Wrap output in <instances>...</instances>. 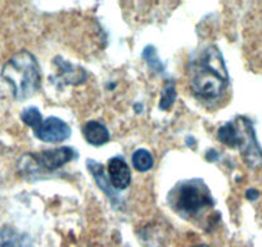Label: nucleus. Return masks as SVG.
<instances>
[{"label":"nucleus","mask_w":262,"mask_h":247,"mask_svg":"<svg viewBox=\"0 0 262 247\" xmlns=\"http://www.w3.org/2000/svg\"><path fill=\"white\" fill-rule=\"evenodd\" d=\"M189 84L195 97L207 102H212L224 94L229 84V75L225 60L217 48H206L202 55L191 62Z\"/></svg>","instance_id":"obj_1"},{"label":"nucleus","mask_w":262,"mask_h":247,"mask_svg":"<svg viewBox=\"0 0 262 247\" xmlns=\"http://www.w3.org/2000/svg\"><path fill=\"white\" fill-rule=\"evenodd\" d=\"M2 77L12 87L17 100H26L40 89L41 75L36 58L27 50L16 53L2 69Z\"/></svg>","instance_id":"obj_2"},{"label":"nucleus","mask_w":262,"mask_h":247,"mask_svg":"<svg viewBox=\"0 0 262 247\" xmlns=\"http://www.w3.org/2000/svg\"><path fill=\"white\" fill-rule=\"evenodd\" d=\"M168 203L181 218L193 220L213 208L212 195L201 179H189L180 181L171 190Z\"/></svg>","instance_id":"obj_3"},{"label":"nucleus","mask_w":262,"mask_h":247,"mask_svg":"<svg viewBox=\"0 0 262 247\" xmlns=\"http://www.w3.org/2000/svg\"><path fill=\"white\" fill-rule=\"evenodd\" d=\"M239 133L238 148L242 153V157L246 161L247 165L252 169L261 168L262 166V150L257 142L256 133L253 125L247 117H238L234 122Z\"/></svg>","instance_id":"obj_4"},{"label":"nucleus","mask_w":262,"mask_h":247,"mask_svg":"<svg viewBox=\"0 0 262 247\" xmlns=\"http://www.w3.org/2000/svg\"><path fill=\"white\" fill-rule=\"evenodd\" d=\"M26 157L30 162L34 163L35 168L53 171L74 160L76 153L70 147H59L55 150L42 151L40 153H27Z\"/></svg>","instance_id":"obj_5"},{"label":"nucleus","mask_w":262,"mask_h":247,"mask_svg":"<svg viewBox=\"0 0 262 247\" xmlns=\"http://www.w3.org/2000/svg\"><path fill=\"white\" fill-rule=\"evenodd\" d=\"M35 135L42 142L62 143L71 137V128L60 118L49 117L42 121Z\"/></svg>","instance_id":"obj_6"},{"label":"nucleus","mask_w":262,"mask_h":247,"mask_svg":"<svg viewBox=\"0 0 262 247\" xmlns=\"http://www.w3.org/2000/svg\"><path fill=\"white\" fill-rule=\"evenodd\" d=\"M108 178L115 190H126L131 183V171L126 161L120 156L108 161Z\"/></svg>","instance_id":"obj_7"},{"label":"nucleus","mask_w":262,"mask_h":247,"mask_svg":"<svg viewBox=\"0 0 262 247\" xmlns=\"http://www.w3.org/2000/svg\"><path fill=\"white\" fill-rule=\"evenodd\" d=\"M55 66L58 67V77L67 85H79L82 84L88 79L86 71L84 69L75 65L70 64L67 60L63 59L62 57H55L54 59Z\"/></svg>","instance_id":"obj_8"},{"label":"nucleus","mask_w":262,"mask_h":247,"mask_svg":"<svg viewBox=\"0 0 262 247\" xmlns=\"http://www.w3.org/2000/svg\"><path fill=\"white\" fill-rule=\"evenodd\" d=\"M86 166L88 170L90 171V174H92L93 178H94V180L97 181L98 187L108 196L110 200H112V202H116V201H117V193L115 192V188L112 187L110 178L105 175L104 168H103L102 163L97 162V161L94 160H88Z\"/></svg>","instance_id":"obj_9"},{"label":"nucleus","mask_w":262,"mask_h":247,"mask_svg":"<svg viewBox=\"0 0 262 247\" xmlns=\"http://www.w3.org/2000/svg\"><path fill=\"white\" fill-rule=\"evenodd\" d=\"M82 134H84L86 142L89 145L95 146V147L105 145L111 139L110 132H108L107 128L103 123L98 122V121H89V122L85 123Z\"/></svg>","instance_id":"obj_10"},{"label":"nucleus","mask_w":262,"mask_h":247,"mask_svg":"<svg viewBox=\"0 0 262 247\" xmlns=\"http://www.w3.org/2000/svg\"><path fill=\"white\" fill-rule=\"evenodd\" d=\"M0 247H32V239L29 234L4 227L0 229Z\"/></svg>","instance_id":"obj_11"},{"label":"nucleus","mask_w":262,"mask_h":247,"mask_svg":"<svg viewBox=\"0 0 262 247\" xmlns=\"http://www.w3.org/2000/svg\"><path fill=\"white\" fill-rule=\"evenodd\" d=\"M217 139L230 148H238L239 133L234 122H226L219 129Z\"/></svg>","instance_id":"obj_12"},{"label":"nucleus","mask_w":262,"mask_h":247,"mask_svg":"<svg viewBox=\"0 0 262 247\" xmlns=\"http://www.w3.org/2000/svg\"><path fill=\"white\" fill-rule=\"evenodd\" d=\"M131 162H133V166L138 171H140V173L149 171L153 168V165H155V160H153L149 151L143 150V148L135 151L133 158H131Z\"/></svg>","instance_id":"obj_13"},{"label":"nucleus","mask_w":262,"mask_h":247,"mask_svg":"<svg viewBox=\"0 0 262 247\" xmlns=\"http://www.w3.org/2000/svg\"><path fill=\"white\" fill-rule=\"evenodd\" d=\"M142 57L143 59H145L148 66H149L153 71L157 72V74H163V72H165V66H163L162 60L160 59V57H158L157 54V50H156V48L153 47V45H147V47L144 48V50H143L142 53Z\"/></svg>","instance_id":"obj_14"},{"label":"nucleus","mask_w":262,"mask_h":247,"mask_svg":"<svg viewBox=\"0 0 262 247\" xmlns=\"http://www.w3.org/2000/svg\"><path fill=\"white\" fill-rule=\"evenodd\" d=\"M21 120L36 132L42 123V116L36 107H27L21 112Z\"/></svg>","instance_id":"obj_15"},{"label":"nucleus","mask_w":262,"mask_h":247,"mask_svg":"<svg viewBox=\"0 0 262 247\" xmlns=\"http://www.w3.org/2000/svg\"><path fill=\"white\" fill-rule=\"evenodd\" d=\"M176 89L175 84L171 81H167V84L165 85V88L162 89L161 93V99H160V110L167 111L170 110L171 106L173 105L176 99Z\"/></svg>","instance_id":"obj_16"},{"label":"nucleus","mask_w":262,"mask_h":247,"mask_svg":"<svg viewBox=\"0 0 262 247\" xmlns=\"http://www.w3.org/2000/svg\"><path fill=\"white\" fill-rule=\"evenodd\" d=\"M246 196H247V198H248L249 201H254V200H257V198H258L259 193H258V191H257V190H253V188H251V190L247 191Z\"/></svg>","instance_id":"obj_17"},{"label":"nucleus","mask_w":262,"mask_h":247,"mask_svg":"<svg viewBox=\"0 0 262 247\" xmlns=\"http://www.w3.org/2000/svg\"><path fill=\"white\" fill-rule=\"evenodd\" d=\"M194 247H208V246H206V244H200V246H194Z\"/></svg>","instance_id":"obj_18"}]
</instances>
